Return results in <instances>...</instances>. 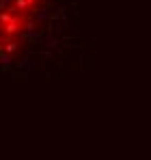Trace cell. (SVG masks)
I'll list each match as a JSON object with an SVG mask.
<instances>
[{
  "label": "cell",
  "mask_w": 151,
  "mask_h": 160,
  "mask_svg": "<svg viewBox=\"0 0 151 160\" xmlns=\"http://www.w3.org/2000/svg\"><path fill=\"white\" fill-rule=\"evenodd\" d=\"M0 63H2V65H4V67H7V65H9V63H11V56H9V54L4 52H0Z\"/></svg>",
  "instance_id": "cell-1"
},
{
  "label": "cell",
  "mask_w": 151,
  "mask_h": 160,
  "mask_svg": "<svg viewBox=\"0 0 151 160\" xmlns=\"http://www.w3.org/2000/svg\"><path fill=\"white\" fill-rule=\"evenodd\" d=\"M20 67H24V69H32L35 65H32V61H30V58H24V61L20 63Z\"/></svg>",
  "instance_id": "cell-2"
},
{
  "label": "cell",
  "mask_w": 151,
  "mask_h": 160,
  "mask_svg": "<svg viewBox=\"0 0 151 160\" xmlns=\"http://www.w3.org/2000/svg\"><path fill=\"white\" fill-rule=\"evenodd\" d=\"M4 50H7V52H13V50H15V43H7V48H4Z\"/></svg>",
  "instance_id": "cell-3"
}]
</instances>
